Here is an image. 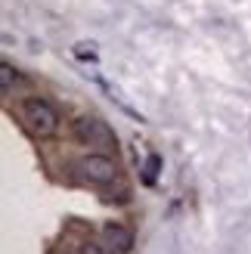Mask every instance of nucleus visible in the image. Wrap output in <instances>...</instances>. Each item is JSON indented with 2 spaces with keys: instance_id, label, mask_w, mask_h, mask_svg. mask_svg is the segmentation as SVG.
Wrapping results in <instances>:
<instances>
[{
  "instance_id": "nucleus-1",
  "label": "nucleus",
  "mask_w": 251,
  "mask_h": 254,
  "mask_svg": "<svg viewBox=\"0 0 251 254\" xmlns=\"http://www.w3.org/2000/svg\"><path fill=\"white\" fill-rule=\"evenodd\" d=\"M74 136H78L81 146H90V152H118V136L109 127V121L96 118V115H81L74 121Z\"/></svg>"
},
{
  "instance_id": "nucleus-2",
  "label": "nucleus",
  "mask_w": 251,
  "mask_h": 254,
  "mask_svg": "<svg viewBox=\"0 0 251 254\" xmlns=\"http://www.w3.org/2000/svg\"><path fill=\"white\" fill-rule=\"evenodd\" d=\"M22 121L28 124V130L37 136H53L59 130V115L47 99H25L22 103Z\"/></svg>"
},
{
  "instance_id": "nucleus-3",
  "label": "nucleus",
  "mask_w": 251,
  "mask_h": 254,
  "mask_svg": "<svg viewBox=\"0 0 251 254\" xmlns=\"http://www.w3.org/2000/svg\"><path fill=\"white\" fill-rule=\"evenodd\" d=\"M74 171L81 174V180L93 183V186H109L118 177L115 161H112V155H106V152H90V155L78 158L74 161Z\"/></svg>"
},
{
  "instance_id": "nucleus-4",
  "label": "nucleus",
  "mask_w": 251,
  "mask_h": 254,
  "mask_svg": "<svg viewBox=\"0 0 251 254\" xmlns=\"http://www.w3.org/2000/svg\"><path fill=\"white\" fill-rule=\"evenodd\" d=\"M103 245L115 254H130L133 248V233L121 223H106L103 226Z\"/></svg>"
},
{
  "instance_id": "nucleus-5",
  "label": "nucleus",
  "mask_w": 251,
  "mask_h": 254,
  "mask_svg": "<svg viewBox=\"0 0 251 254\" xmlns=\"http://www.w3.org/2000/svg\"><path fill=\"white\" fill-rule=\"evenodd\" d=\"M158 171H161V155L149 152V158H146V164H143V183H146V186H155Z\"/></svg>"
},
{
  "instance_id": "nucleus-6",
  "label": "nucleus",
  "mask_w": 251,
  "mask_h": 254,
  "mask_svg": "<svg viewBox=\"0 0 251 254\" xmlns=\"http://www.w3.org/2000/svg\"><path fill=\"white\" fill-rule=\"evenodd\" d=\"M19 81V74H16V68L9 65V62H3L0 65V87H3V93H9L12 90V84Z\"/></svg>"
},
{
  "instance_id": "nucleus-7",
  "label": "nucleus",
  "mask_w": 251,
  "mask_h": 254,
  "mask_svg": "<svg viewBox=\"0 0 251 254\" xmlns=\"http://www.w3.org/2000/svg\"><path fill=\"white\" fill-rule=\"evenodd\" d=\"M74 56H78L81 62H93L96 50H93V44H74Z\"/></svg>"
},
{
  "instance_id": "nucleus-8",
  "label": "nucleus",
  "mask_w": 251,
  "mask_h": 254,
  "mask_svg": "<svg viewBox=\"0 0 251 254\" xmlns=\"http://www.w3.org/2000/svg\"><path fill=\"white\" fill-rule=\"evenodd\" d=\"M74 254H115V251H109L106 245L99 248V245H93V242H81L78 248H74Z\"/></svg>"
}]
</instances>
